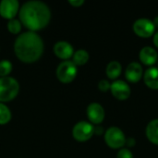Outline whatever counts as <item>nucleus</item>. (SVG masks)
<instances>
[{
    "label": "nucleus",
    "instance_id": "bb28decb",
    "mask_svg": "<svg viewBox=\"0 0 158 158\" xmlns=\"http://www.w3.org/2000/svg\"><path fill=\"white\" fill-rule=\"evenodd\" d=\"M153 22H154V24H155L156 28H158V16H156V18L154 19Z\"/></svg>",
    "mask_w": 158,
    "mask_h": 158
},
{
    "label": "nucleus",
    "instance_id": "a878e982",
    "mask_svg": "<svg viewBox=\"0 0 158 158\" xmlns=\"http://www.w3.org/2000/svg\"><path fill=\"white\" fill-rule=\"evenodd\" d=\"M153 42L154 44L158 48V31H156L155 34L153 35Z\"/></svg>",
    "mask_w": 158,
    "mask_h": 158
},
{
    "label": "nucleus",
    "instance_id": "393cba45",
    "mask_svg": "<svg viewBox=\"0 0 158 158\" xmlns=\"http://www.w3.org/2000/svg\"><path fill=\"white\" fill-rule=\"evenodd\" d=\"M102 133H105L104 132V129L100 126H96L94 127V134H97V135H101Z\"/></svg>",
    "mask_w": 158,
    "mask_h": 158
},
{
    "label": "nucleus",
    "instance_id": "b1692460",
    "mask_svg": "<svg viewBox=\"0 0 158 158\" xmlns=\"http://www.w3.org/2000/svg\"><path fill=\"white\" fill-rule=\"evenodd\" d=\"M84 0H69V4L73 7H80L84 4Z\"/></svg>",
    "mask_w": 158,
    "mask_h": 158
},
{
    "label": "nucleus",
    "instance_id": "412c9836",
    "mask_svg": "<svg viewBox=\"0 0 158 158\" xmlns=\"http://www.w3.org/2000/svg\"><path fill=\"white\" fill-rule=\"evenodd\" d=\"M110 87H111V83L109 82L108 80L103 79L98 82V89H99V91H101L103 93H106V92L110 91Z\"/></svg>",
    "mask_w": 158,
    "mask_h": 158
},
{
    "label": "nucleus",
    "instance_id": "4468645a",
    "mask_svg": "<svg viewBox=\"0 0 158 158\" xmlns=\"http://www.w3.org/2000/svg\"><path fill=\"white\" fill-rule=\"evenodd\" d=\"M143 81L145 85L152 89L158 90V68L150 67L143 72Z\"/></svg>",
    "mask_w": 158,
    "mask_h": 158
},
{
    "label": "nucleus",
    "instance_id": "dca6fc26",
    "mask_svg": "<svg viewBox=\"0 0 158 158\" xmlns=\"http://www.w3.org/2000/svg\"><path fill=\"white\" fill-rule=\"evenodd\" d=\"M121 71H122V66L117 60L110 61L106 68V74L107 78L113 81H116L120 76Z\"/></svg>",
    "mask_w": 158,
    "mask_h": 158
},
{
    "label": "nucleus",
    "instance_id": "f03ea898",
    "mask_svg": "<svg viewBox=\"0 0 158 158\" xmlns=\"http://www.w3.org/2000/svg\"><path fill=\"white\" fill-rule=\"evenodd\" d=\"M14 53L17 58L26 64L38 61L44 50V44L42 37L34 31L20 33L14 42Z\"/></svg>",
    "mask_w": 158,
    "mask_h": 158
},
{
    "label": "nucleus",
    "instance_id": "6ab92c4d",
    "mask_svg": "<svg viewBox=\"0 0 158 158\" xmlns=\"http://www.w3.org/2000/svg\"><path fill=\"white\" fill-rule=\"evenodd\" d=\"M6 28L7 31L12 33V34H18L21 31V28H22V24L19 21V19H13L7 21L6 24Z\"/></svg>",
    "mask_w": 158,
    "mask_h": 158
},
{
    "label": "nucleus",
    "instance_id": "0eeeda50",
    "mask_svg": "<svg viewBox=\"0 0 158 158\" xmlns=\"http://www.w3.org/2000/svg\"><path fill=\"white\" fill-rule=\"evenodd\" d=\"M133 31L141 38H149L156 32V26L153 20L146 18H140L133 22Z\"/></svg>",
    "mask_w": 158,
    "mask_h": 158
},
{
    "label": "nucleus",
    "instance_id": "f8f14e48",
    "mask_svg": "<svg viewBox=\"0 0 158 158\" xmlns=\"http://www.w3.org/2000/svg\"><path fill=\"white\" fill-rule=\"evenodd\" d=\"M125 77L128 81L131 83H136L140 81L143 77V66L136 61L131 62L125 70Z\"/></svg>",
    "mask_w": 158,
    "mask_h": 158
},
{
    "label": "nucleus",
    "instance_id": "423d86ee",
    "mask_svg": "<svg viewBox=\"0 0 158 158\" xmlns=\"http://www.w3.org/2000/svg\"><path fill=\"white\" fill-rule=\"evenodd\" d=\"M94 134V126L89 121H80L72 129V137L79 143L89 141Z\"/></svg>",
    "mask_w": 158,
    "mask_h": 158
},
{
    "label": "nucleus",
    "instance_id": "f3484780",
    "mask_svg": "<svg viewBox=\"0 0 158 158\" xmlns=\"http://www.w3.org/2000/svg\"><path fill=\"white\" fill-rule=\"evenodd\" d=\"M89 58H90V55L85 49H79L74 52L71 61L78 67V66L85 65L89 61Z\"/></svg>",
    "mask_w": 158,
    "mask_h": 158
},
{
    "label": "nucleus",
    "instance_id": "20e7f679",
    "mask_svg": "<svg viewBox=\"0 0 158 158\" xmlns=\"http://www.w3.org/2000/svg\"><path fill=\"white\" fill-rule=\"evenodd\" d=\"M77 74L78 67L71 60L62 61L56 69V76L57 80L64 84L72 82L76 79Z\"/></svg>",
    "mask_w": 158,
    "mask_h": 158
},
{
    "label": "nucleus",
    "instance_id": "9d476101",
    "mask_svg": "<svg viewBox=\"0 0 158 158\" xmlns=\"http://www.w3.org/2000/svg\"><path fill=\"white\" fill-rule=\"evenodd\" d=\"M19 2L18 0H2L0 2V16L6 19H13L19 14Z\"/></svg>",
    "mask_w": 158,
    "mask_h": 158
},
{
    "label": "nucleus",
    "instance_id": "5701e85b",
    "mask_svg": "<svg viewBox=\"0 0 158 158\" xmlns=\"http://www.w3.org/2000/svg\"><path fill=\"white\" fill-rule=\"evenodd\" d=\"M136 145V140L133 137H129L126 138V142H125V146H127L128 149L132 148Z\"/></svg>",
    "mask_w": 158,
    "mask_h": 158
},
{
    "label": "nucleus",
    "instance_id": "cd10ccee",
    "mask_svg": "<svg viewBox=\"0 0 158 158\" xmlns=\"http://www.w3.org/2000/svg\"><path fill=\"white\" fill-rule=\"evenodd\" d=\"M157 68H158V59H157Z\"/></svg>",
    "mask_w": 158,
    "mask_h": 158
},
{
    "label": "nucleus",
    "instance_id": "f257e3e1",
    "mask_svg": "<svg viewBox=\"0 0 158 158\" xmlns=\"http://www.w3.org/2000/svg\"><path fill=\"white\" fill-rule=\"evenodd\" d=\"M52 17L49 6L42 1L31 0L25 2L19 11V19L29 31L37 32L44 29Z\"/></svg>",
    "mask_w": 158,
    "mask_h": 158
},
{
    "label": "nucleus",
    "instance_id": "7ed1b4c3",
    "mask_svg": "<svg viewBox=\"0 0 158 158\" xmlns=\"http://www.w3.org/2000/svg\"><path fill=\"white\" fill-rule=\"evenodd\" d=\"M19 93V83L13 77L0 78V103L14 100Z\"/></svg>",
    "mask_w": 158,
    "mask_h": 158
},
{
    "label": "nucleus",
    "instance_id": "a211bd4d",
    "mask_svg": "<svg viewBox=\"0 0 158 158\" xmlns=\"http://www.w3.org/2000/svg\"><path fill=\"white\" fill-rule=\"evenodd\" d=\"M12 118L11 111L7 106L4 103H0V125L7 124Z\"/></svg>",
    "mask_w": 158,
    "mask_h": 158
},
{
    "label": "nucleus",
    "instance_id": "39448f33",
    "mask_svg": "<svg viewBox=\"0 0 158 158\" xmlns=\"http://www.w3.org/2000/svg\"><path fill=\"white\" fill-rule=\"evenodd\" d=\"M106 144L111 149H121L125 146L126 136L123 131L116 126L108 128L104 134Z\"/></svg>",
    "mask_w": 158,
    "mask_h": 158
},
{
    "label": "nucleus",
    "instance_id": "9b49d317",
    "mask_svg": "<svg viewBox=\"0 0 158 158\" xmlns=\"http://www.w3.org/2000/svg\"><path fill=\"white\" fill-rule=\"evenodd\" d=\"M54 53L55 55L62 59L63 61L69 60V58H72V56L74 54V48L71 45V44H69L67 41H58L54 45Z\"/></svg>",
    "mask_w": 158,
    "mask_h": 158
},
{
    "label": "nucleus",
    "instance_id": "1a4fd4ad",
    "mask_svg": "<svg viewBox=\"0 0 158 158\" xmlns=\"http://www.w3.org/2000/svg\"><path fill=\"white\" fill-rule=\"evenodd\" d=\"M86 115L90 123H92L93 125H99L104 121L106 112L101 104L97 102H93L87 106Z\"/></svg>",
    "mask_w": 158,
    "mask_h": 158
},
{
    "label": "nucleus",
    "instance_id": "ddd939ff",
    "mask_svg": "<svg viewBox=\"0 0 158 158\" xmlns=\"http://www.w3.org/2000/svg\"><path fill=\"white\" fill-rule=\"evenodd\" d=\"M139 58L143 64L145 66L152 67L157 63L158 54L156 50L152 46H144L141 49L139 53Z\"/></svg>",
    "mask_w": 158,
    "mask_h": 158
},
{
    "label": "nucleus",
    "instance_id": "2eb2a0df",
    "mask_svg": "<svg viewBox=\"0 0 158 158\" xmlns=\"http://www.w3.org/2000/svg\"><path fill=\"white\" fill-rule=\"evenodd\" d=\"M145 134L148 141L156 145H158V118L151 120L145 129Z\"/></svg>",
    "mask_w": 158,
    "mask_h": 158
},
{
    "label": "nucleus",
    "instance_id": "4be33fe9",
    "mask_svg": "<svg viewBox=\"0 0 158 158\" xmlns=\"http://www.w3.org/2000/svg\"><path fill=\"white\" fill-rule=\"evenodd\" d=\"M117 158H133V154L130 149L123 147L118 150L117 154Z\"/></svg>",
    "mask_w": 158,
    "mask_h": 158
},
{
    "label": "nucleus",
    "instance_id": "aec40b11",
    "mask_svg": "<svg viewBox=\"0 0 158 158\" xmlns=\"http://www.w3.org/2000/svg\"><path fill=\"white\" fill-rule=\"evenodd\" d=\"M13 66L9 60L4 59L0 61V78L8 77L9 74L12 72Z\"/></svg>",
    "mask_w": 158,
    "mask_h": 158
},
{
    "label": "nucleus",
    "instance_id": "6e6552de",
    "mask_svg": "<svg viewBox=\"0 0 158 158\" xmlns=\"http://www.w3.org/2000/svg\"><path fill=\"white\" fill-rule=\"evenodd\" d=\"M110 92L112 95L118 100H127L131 94L130 84L122 80H116L111 82Z\"/></svg>",
    "mask_w": 158,
    "mask_h": 158
}]
</instances>
